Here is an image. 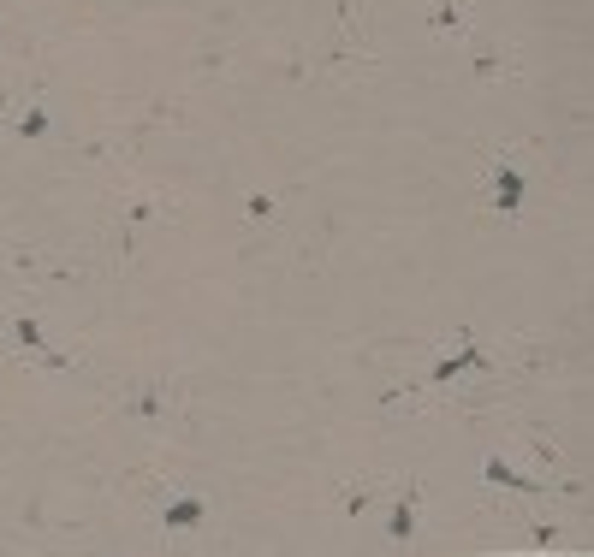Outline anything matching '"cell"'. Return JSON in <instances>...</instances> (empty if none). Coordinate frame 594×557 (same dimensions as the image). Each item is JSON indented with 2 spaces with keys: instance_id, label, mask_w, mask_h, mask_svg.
<instances>
[{
  "instance_id": "6da1fadb",
  "label": "cell",
  "mask_w": 594,
  "mask_h": 557,
  "mask_svg": "<svg viewBox=\"0 0 594 557\" xmlns=\"http://www.w3.org/2000/svg\"><path fill=\"white\" fill-rule=\"evenodd\" d=\"M202 516V498H190V504H178V510L167 516V528H185V522H196Z\"/></svg>"
}]
</instances>
